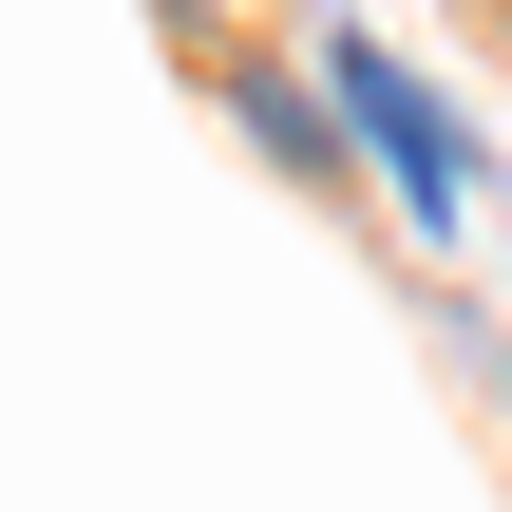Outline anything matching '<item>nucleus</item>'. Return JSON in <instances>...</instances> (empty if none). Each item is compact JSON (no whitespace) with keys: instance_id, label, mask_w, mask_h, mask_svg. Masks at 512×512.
Segmentation results:
<instances>
[{"instance_id":"nucleus-1","label":"nucleus","mask_w":512,"mask_h":512,"mask_svg":"<svg viewBox=\"0 0 512 512\" xmlns=\"http://www.w3.org/2000/svg\"><path fill=\"white\" fill-rule=\"evenodd\" d=\"M323 95H342V152H361L418 228H456V209H475V133H456V114L380 57V19H323Z\"/></svg>"},{"instance_id":"nucleus-2","label":"nucleus","mask_w":512,"mask_h":512,"mask_svg":"<svg viewBox=\"0 0 512 512\" xmlns=\"http://www.w3.org/2000/svg\"><path fill=\"white\" fill-rule=\"evenodd\" d=\"M228 95H247V133H266L304 190H342V133H323V95H285V76H228Z\"/></svg>"},{"instance_id":"nucleus-3","label":"nucleus","mask_w":512,"mask_h":512,"mask_svg":"<svg viewBox=\"0 0 512 512\" xmlns=\"http://www.w3.org/2000/svg\"><path fill=\"white\" fill-rule=\"evenodd\" d=\"M494 38H512V0H494Z\"/></svg>"}]
</instances>
